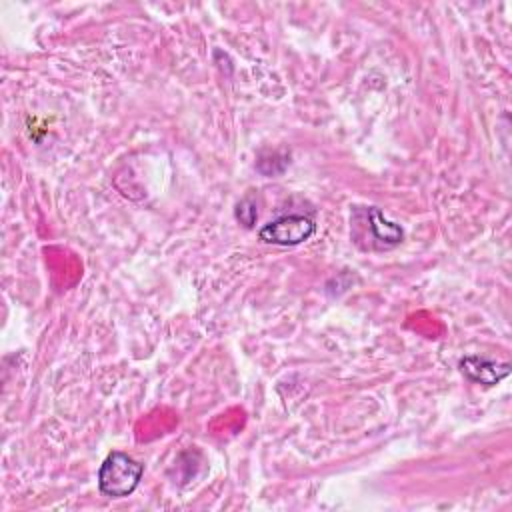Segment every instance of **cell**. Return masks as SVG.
<instances>
[{"instance_id": "2", "label": "cell", "mask_w": 512, "mask_h": 512, "mask_svg": "<svg viewBox=\"0 0 512 512\" xmlns=\"http://www.w3.org/2000/svg\"><path fill=\"white\" fill-rule=\"evenodd\" d=\"M144 466L124 452H112L100 464L98 488L108 498L130 496L142 478Z\"/></svg>"}, {"instance_id": "1", "label": "cell", "mask_w": 512, "mask_h": 512, "mask_svg": "<svg viewBox=\"0 0 512 512\" xmlns=\"http://www.w3.org/2000/svg\"><path fill=\"white\" fill-rule=\"evenodd\" d=\"M354 238L360 244L366 240L362 248L366 250H388L402 242L404 232L398 224L384 218V214L376 206H356L352 212Z\"/></svg>"}, {"instance_id": "3", "label": "cell", "mask_w": 512, "mask_h": 512, "mask_svg": "<svg viewBox=\"0 0 512 512\" xmlns=\"http://www.w3.org/2000/svg\"><path fill=\"white\" fill-rule=\"evenodd\" d=\"M314 232H316V224L310 216L288 214L264 224L258 232V238L274 246H298L308 238H312Z\"/></svg>"}, {"instance_id": "5", "label": "cell", "mask_w": 512, "mask_h": 512, "mask_svg": "<svg viewBox=\"0 0 512 512\" xmlns=\"http://www.w3.org/2000/svg\"><path fill=\"white\" fill-rule=\"evenodd\" d=\"M258 212H256V204L252 202V198H242L236 206V218L244 224V226H252L256 220Z\"/></svg>"}, {"instance_id": "4", "label": "cell", "mask_w": 512, "mask_h": 512, "mask_svg": "<svg viewBox=\"0 0 512 512\" xmlns=\"http://www.w3.org/2000/svg\"><path fill=\"white\" fill-rule=\"evenodd\" d=\"M460 370L470 382H476L482 386H494L510 374V364L472 354V356H464L460 360Z\"/></svg>"}]
</instances>
